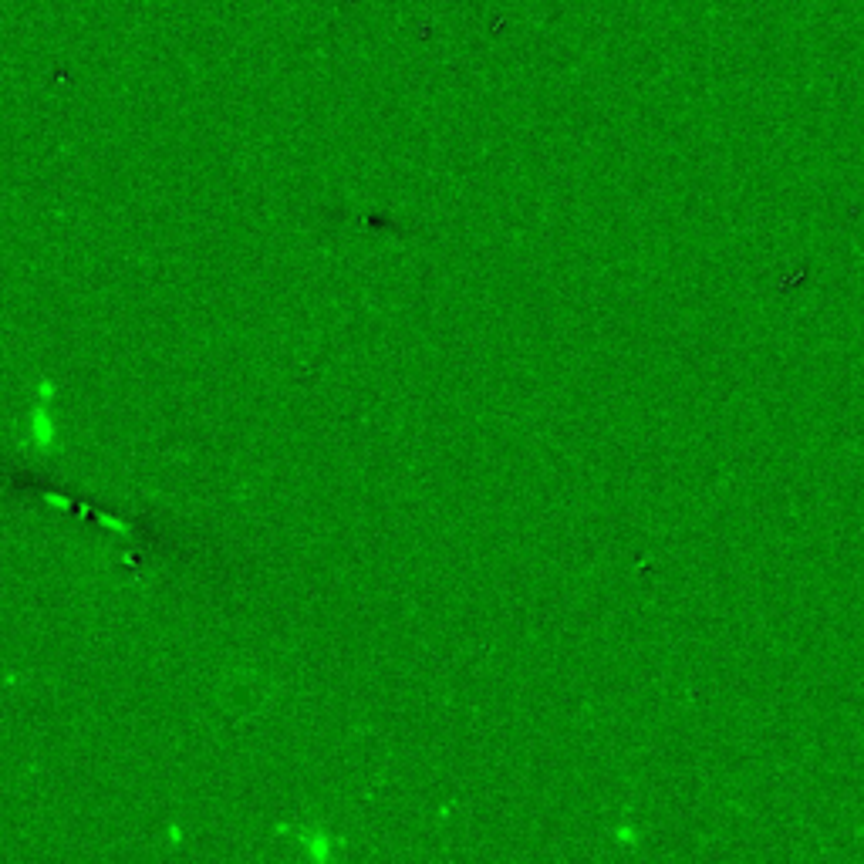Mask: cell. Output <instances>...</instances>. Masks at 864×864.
I'll list each match as a JSON object with an SVG mask.
<instances>
[{
  "label": "cell",
  "mask_w": 864,
  "mask_h": 864,
  "mask_svg": "<svg viewBox=\"0 0 864 864\" xmlns=\"http://www.w3.org/2000/svg\"><path fill=\"white\" fill-rule=\"evenodd\" d=\"M291 841L301 848V854L314 864H331L338 858V854L348 851V837L345 834H335L328 831L324 824H297L294 827V837Z\"/></svg>",
  "instance_id": "6da1fadb"
},
{
  "label": "cell",
  "mask_w": 864,
  "mask_h": 864,
  "mask_svg": "<svg viewBox=\"0 0 864 864\" xmlns=\"http://www.w3.org/2000/svg\"><path fill=\"white\" fill-rule=\"evenodd\" d=\"M27 443L38 449L41 456H51L54 449L61 443V426L54 419L51 405L44 402H34L31 412H27Z\"/></svg>",
  "instance_id": "7a4b0ae2"
},
{
  "label": "cell",
  "mask_w": 864,
  "mask_h": 864,
  "mask_svg": "<svg viewBox=\"0 0 864 864\" xmlns=\"http://www.w3.org/2000/svg\"><path fill=\"white\" fill-rule=\"evenodd\" d=\"M611 844L621 851H638L642 848V827L635 821H628V817H621V821L611 827Z\"/></svg>",
  "instance_id": "3957f363"
},
{
  "label": "cell",
  "mask_w": 864,
  "mask_h": 864,
  "mask_svg": "<svg viewBox=\"0 0 864 864\" xmlns=\"http://www.w3.org/2000/svg\"><path fill=\"white\" fill-rule=\"evenodd\" d=\"M95 520H98V527L108 530V534H119V537H129V534H132V527L125 524V520L119 517V513H105V510H98V513H95Z\"/></svg>",
  "instance_id": "277c9868"
},
{
  "label": "cell",
  "mask_w": 864,
  "mask_h": 864,
  "mask_svg": "<svg viewBox=\"0 0 864 864\" xmlns=\"http://www.w3.org/2000/svg\"><path fill=\"white\" fill-rule=\"evenodd\" d=\"M54 399H58V382L48 378V375H41L38 382H34V402L54 405Z\"/></svg>",
  "instance_id": "5b68a950"
},
{
  "label": "cell",
  "mask_w": 864,
  "mask_h": 864,
  "mask_svg": "<svg viewBox=\"0 0 864 864\" xmlns=\"http://www.w3.org/2000/svg\"><path fill=\"white\" fill-rule=\"evenodd\" d=\"M162 837H166L169 848H183V844H186V827L173 821V824H166V831H162Z\"/></svg>",
  "instance_id": "8992f818"
},
{
  "label": "cell",
  "mask_w": 864,
  "mask_h": 864,
  "mask_svg": "<svg viewBox=\"0 0 864 864\" xmlns=\"http://www.w3.org/2000/svg\"><path fill=\"white\" fill-rule=\"evenodd\" d=\"M44 503H48L51 510H61V513L75 510V503H71V497H65V493H51V490H44Z\"/></svg>",
  "instance_id": "52a82bcc"
},
{
  "label": "cell",
  "mask_w": 864,
  "mask_h": 864,
  "mask_svg": "<svg viewBox=\"0 0 864 864\" xmlns=\"http://www.w3.org/2000/svg\"><path fill=\"white\" fill-rule=\"evenodd\" d=\"M453 810H456V800H446V804H439V810H436V821H439V824L453 821Z\"/></svg>",
  "instance_id": "ba28073f"
},
{
  "label": "cell",
  "mask_w": 864,
  "mask_h": 864,
  "mask_svg": "<svg viewBox=\"0 0 864 864\" xmlns=\"http://www.w3.org/2000/svg\"><path fill=\"white\" fill-rule=\"evenodd\" d=\"M294 821H281V824H274V837H284V841H291L294 837Z\"/></svg>",
  "instance_id": "9c48e42d"
}]
</instances>
